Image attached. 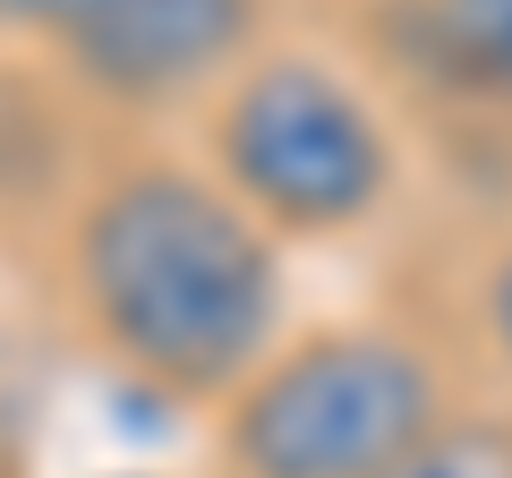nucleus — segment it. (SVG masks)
I'll list each match as a JSON object with an SVG mask.
<instances>
[{
  "label": "nucleus",
  "mask_w": 512,
  "mask_h": 478,
  "mask_svg": "<svg viewBox=\"0 0 512 478\" xmlns=\"http://www.w3.org/2000/svg\"><path fill=\"white\" fill-rule=\"evenodd\" d=\"M69 308L128 385L231 402L291 325L282 239L188 154H120L69 214Z\"/></svg>",
  "instance_id": "f257e3e1"
},
{
  "label": "nucleus",
  "mask_w": 512,
  "mask_h": 478,
  "mask_svg": "<svg viewBox=\"0 0 512 478\" xmlns=\"http://www.w3.org/2000/svg\"><path fill=\"white\" fill-rule=\"evenodd\" d=\"M197 163L282 248L367 231L402 188L393 120L342 60L308 52V43H265L239 77H222L214 103H205Z\"/></svg>",
  "instance_id": "f03ea898"
},
{
  "label": "nucleus",
  "mask_w": 512,
  "mask_h": 478,
  "mask_svg": "<svg viewBox=\"0 0 512 478\" xmlns=\"http://www.w3.org/2000/svg\"><path fill=\"white\" fill-rule=\"evenodd\" d=\"M453 410L436 342L384 316L282 333V350L222 402V478H384Z\"/></svg>",
  "instance_id": "7ed1b4c3"
},
{
  "label": "nucleus",
  "mask_w": 512,
  "mask_h": 478,
  "mask_svg": "<svg viewBox=\"0 0 512 478\" xmlns=\"http://www.w3.org/2000/svg\"><path fill=\"white\" fill-rule=\"evenodd\" d=\"M274 0H94L86 26L60 43V77L103 111H180L214 103L222 77L265 52Z\"/></svg>",
  "instance_id": "20e7f679"
},
{
  "label": "nucleus",
  "mask_w": 512,
  "mask_h": 478,
  "mask_svg": "<svg viewBox=\"0 0 512 478\" xmlns=\"http://www.w3.org/2000/svg\"><path fill=\"white\" fill-rule=\"evenodd\" d=\"M376 43L419 94L512 120V0H367Z\"/></svg>",
  "instance_id": "39448f33"
},
{
  "label": "nucleus",
  "mask_w": 512,
  "mask_h": 478,
  "mask_svg": "<svg viewBox=\"0 0 512 478\" xmlns=\"http://www.w3.org/2000/svg\"><path fill=\"white\" fill-rule=\"evenodd\" d=\"M384 478H512V419L504 410H444Z\"/></svg>",
  "instance_id": "423d86ee"
},
{
  "label": "nucleus",
  "mask_w": 512,
  "mask_h": 478,
  "mask_svg": "<svg viewBox=\"0 0 512 478\" xmlns=\"http://www.w3.org/2000/svg\"><path fill=\"white\" fill-rule=\"evenodd\" d=\"M94 0H0V43H43V52H60V43L86 26Z\"/></svg>",
  "instance_id": "0eeeda50"
},
{
  "label": "nucleus",
  "mask_w": 512,
  "mask_h": 478,
  "mask_svg": "<svg viewBox=\"0 0 512 478\" xmlns=\"http://www.w3.org/2000/svg\"><path fill=\"white\" fill-rule=\"evenodd\" d=\"M478 325H487V342H495V359L512 368V239L487 257V282H478Z\"/></svg>",
  "instance_id": "6e6552de"
}]
</instances>
